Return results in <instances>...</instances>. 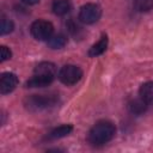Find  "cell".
<instances>
[{"mask_svg":"<svg viewBox=\"0 0 153 153\" xmlns=\"http://www.w3.org/2000/svg\"><path fill=\"white\" fill-rule=\"evenodd\" d=\"M14 29V24L12 20L7 19L6 17H2L1 19V25H0V32L1 35H7V33H11Z\"/></svg>","mask_w":153,"mask_h":153,"instance_id":"2e32d148","label":"cell"},{"mask_svg":"<svg viewBox=\"0 0 153 153\" xmlns=\"http://www.w3.org/2000/svg\"><path fill=\"white\" fill-rule=\"evenodd\" d=\"M0 56H1V62L6 61V60H10L11 56H12V53L11 50L5 47V45H1V49H0Z\"/></svg>","mask_w":153,"mask_h":153,"instance_id":"e0dca14e","label":"cell"},{"mask_svg":"<svg viewBox=\"0 0 153 153\" xmlns=\"http://www.w3.org/2000/svg\"><path fill=\"white\" fill-rule=\"evenodd\" d=\"M81 76H82V71L80 69V67L74 65H66L59 72L60 81L67 86L76 84L81 79Z\"/></svg>","mask_w":153,"mask_h":153,"instance_id":"277c9868","label":"cell"},{"mask_svg":"<svg viewBox=\"0 0 153 153\" xmlns=\"http://www.w3.org/2000/svg\"><path fill=\"white\" fill-rule=\"evenodd\" d=\"M51 8L56 16H65L72 10V4L69 0H54Z\"/></svg>","mask_w":153,"mask_h":153,"instance_id":"30bf717a","label":"cell"},{"mask_svg":"<svg viewBox=\"0 0 153 153\" xmlns=\"http://www.w3.org/2000/svg\"><path fill=\"white\" fill-rule=\"evenodd\" d=\"M140 97L149 105L153 104V81H147L140 87Z\"/></svg>","mask_w":153,"mask_h":153,"instance_id":"4fadbf2b","label":"cell"},{"mask_svg":"<svg viewBox=\"0 0 153 153\" xmlns=\"http://www.w3.org/2000/svg\"><path fill=\"white\" fill-rule=\"evenodd\" d=\"M148 108V104L140 97V98H136V99H131L128 104V109L131 114L134 115H141L143 114Z\"/></svg>","mask_w":153,"mask_h":153,"instance_id":"9c48e42d","label":"cell"},{"mask_svg":"<svg viewBox=\"0 0 153 153\" xmlns=\"http://www.w3.org/2000/svg\"><path fill=\"white\" fill-rule=\"evenodd\" d=\"M116 134V127L110 121H99L97 122L88 131L87 140L92 146H103L108 143Z\"/></svg>","mask_w":153,"mask_h":153,"instance_id":"6da1fadb","label":"cell"},{"mask_svg":"<svg viewBox=\"0 0 153 153\" xmlns=\"http://www.w3.org/2000/svg\"><path fill=\"white\" fill-rule=\"evenodd\" d=\"M57 94H32L25 99V106L30 111H42L57 104Z\"/></svg>","mask_w":153,"mask_h":153,"instance_id":"7a4b0ae2","label":"cell"},{"mask_svg":"<svg viewBox=\"0 0 153 153\" xmlns=\"http://www.w3.org/2000/svg\"><path fill=\"white\" fill-rule=\"evenodd\" d=\"M33 74H43V75H56V67L51 62H41L35 67Z\"/></svg>","mask_w":153,"mask_h":153,"instance_id":"8fae6325","label":"cell"},{"mask_svg":"<svg viewBox=\"0 0 153 153\" xmlns=\"http://www.w3.org/2000/svg\"><path fill=\"white\" fill-rule=\"evenodd\" d=\"M108 42H109L108 36H106V35H103V36L100 37V39H99L97 43H94V44L90 48V50H88V56L96 57V56L102 55V54L106 50V48H108Z\"/></svg>","mask_w":153,"mask_h":153,"instance_id":"ba28073f","label":"cell"},{"mask_svg":"<svg viewBox=\"0 0 153 153\" xmlns=\"http://www.w3.org/2000/svg\"><path fill=\"white\" fill-rule=\"evenodd\" d=\"M134 6L139 12H147L153 8V0H134Z\"/></svg>","mask_w":153,"mask_h":153,"instance_id":"9a60e30c","label":"cell"},{"mask_svg":"<svg viewBox=\"0 0 153 153\" xmlns=\"http://www.w3.org/2000/svg\"><path fill=\"white\" fill-rule=\"evenodd\" d=\"M48 47L50 49H61L66 45L67 43V37L63 35V33H56V35H53L48 41Z\"/></svg>","mask_w":153,"mask_h":153,"instance_id":"5bb4252c","label":"cell"},{"mask_svg":"<svg viewBox=\"0 0 153 153\" xmlns=\"http://www.w3.org/2000/svg\"><path fill=\"white\" fill-rule=\"evenodd\" d=\"M102 8L97 4H86L79 11V20L84 24H93L99 20Z\"/></svg>","mask_w":153,"mask_h":153,"instance_id":"5b68a950","label":"cell"},{"mask_svg":"<svg viewBox=\"0 0 153 153\" xmlns=\"http://www.w3.org/2000/svg\"><path fill=\"white\" fill-rule=\"evenodd\" d=\"M18 85V78L14 73H2L0 78V92L1 94H7L12 92Z\"/></svg>","mask_w":153,"mask_h":153,"instance_id":"8992f818","label":"cell"},{"mask_svg":"<svg viewBox=\"0 0 153 153\" xmlns=\"http://www.w3.org/2000/svg\"><path fill=\"white\" fill-rule=\"evenodd\" d=\"M67 26L69 27L68 30H69V32L72 33V35H74V36H78V32L79 31H81V27L79 26V25H76L73 20H71L68 24H67Z\"/></svg>","mask_w":153,"mask_h":153,"instance_id":"ac0fdd59","label":"cell"},{"mask_svg":"<svg viewBox=\"0 0 153 153\" xmlns=\"http://www.w3.org/2000/svg\"><path fill=\"white\" fill-rule=\"evenodd\" d=\"M54 76L43 75V74H33L31 79L26 81V87H44L53 82Z\"/></svg>","mask_w":153,"mask_h":153,"instance_id":"52a82bcc","label":"cell"},{"mask_svg":"<svg viewBox=\"0 0 153 153\" xmlns=\"http://www.w3.org/2000/svg\"><path fill=\"white\" fill-rule=\"evenodd\" d=\"M30 32L32 37L37 41H48L54 32V26L50 22L38 19L31 24Z\"/></svg>","mask_w":153,"mask_h":153,"instance_id":"3957f363","label":"cell"},{"mask_svg":"<svg viewBox=\"0 0 153 153\" xmlns=\"http://www.w3.org/2000/svg\"><path fill=\"white\" fill-rule=\"evenodd\" d=\"M72 130H73V127H72L71 124H62V126H59L57 128L53 129V130L49 133L48 139H49V140H57V139L65 137V136H67Z\"/></svg>","mask_w":153,"mask_h":153,"instance_id":"7c38bea8","label":"cell"},{"mask_svg":"<svg viewBox=\"0 0 153 153\" xmlns=\"http://www.w3.org/2000/svg\"><path fill=\"white\" fill-rule=\"evenodd\" d=\"M22 1L26 5H36V4L39 2V0H22Z\"/></svg>","mask_w":153,"mask_h":153,"instance_id":"d6986e66","label":"cell"}]
</instances>
